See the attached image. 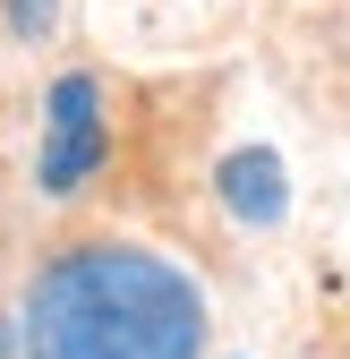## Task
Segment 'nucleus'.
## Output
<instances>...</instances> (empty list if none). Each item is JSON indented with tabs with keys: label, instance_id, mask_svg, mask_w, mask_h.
Masks as SVG:
<instances>
[{
	"label": "nucleus",
	"instance_id": "nucleus-4",
	"mask_svg": "<svg viewBox=\"0 0 350 359\" xmlns=\"http://www.w3.org/2000/svg\"><path fill=\"white\" fill-rule=\"evenodd\" d=\"M9 26L18 34H43V26H52V0H9Z\"/></svg>",
	"mask_w": 350,
	"mask_h": 359
},
{
	"label": "nucleus",
	"instance_id": "nucleus-3",
	"mask_svg": "<svg viewBox=\"0 0 350 359\" xmlns=\"http://www.w3.org/2000/svg\"><path fill=\"white\" fill-rule=\"evenodd\" d=\"M223 205H231L239 222H282V205H290V189H282V163H274L265 146L231 154V163H223Z\"/></svg>",
	"mask_w": 350,
	"mask_h": 359
},
{
	"label": "nucleus",
	"instance_id": "nucleus-1",
	"mask_svg": "<svg viewBox=\"0 0 350 359\" xmlns=\"http://www.w3.org/2000/svg\"><path fill=\"white\" fill-rule=\"evenodd\" d=\"M205 299L154 248H69L26 299V359H197Z\"/></svg>",
	"mask_w": 350,
	"mask_h": 359
},
{
	"label": "nucleus",
	"instance_id": "nucleus-5",
	"mask_svg": "<svg viewBox=\"0 0 350 359\" xmlns=\"http://www.w3.org/2000/svg\"><path fill=\"white\" fill-rule=\"evenodd\" d=\"M0 359H9V325H0Z\"/></svg>",
	"mask_w": 350,
	"mask_h": 359
},
{
	"label": "nucleus",
	"instance_id": "nucleus-2",
	"mask_svg": "<svg viewBox=\"0 0 350 359\" xmlns=\"http://www.w3.org/2000/svg\"><path fill=\"white\" fill-rule=\"evenodd\" d=\"M43 111H52V120H43V189L69 197V189H85L94 163H103V86L77 69V77L52 86Z\"/></svg>",
	"mask_w": 350,
	"mask_h": 359
}]
</instances>
